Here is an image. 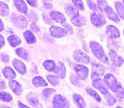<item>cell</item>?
Returning <instances> with one entry per match:
<instances>
[{"mask_svg":"<svg viewBox=\"0 0 124 108\" xmlns=\"http://www.w3.org/2000/svg\"><path fill=\"white\" fill-rule=\"evenodd\" d=\"M90 46L93 53L98 59L105 64H108V59L105 54L104 49L99 43L92 41L90 43Z\"/></svg>","mask_w":124,"mask_h":108,"instance_id":"6da1fadb","label":"cell"},{"mask_svg":"<svg viewBox=\"0 0 124 108\" xmlns=\"http://www.w3.org/2000/svg\"><path fill=\"white\" fill-rule=\"evenodd\" d=\"M92 77L93 79H96L99 78L101 76H103L105 73V68L104 65L102 64H99L93 62L92 63Z\"/></svg>","mask_w":124,"mask_h":108,"instance_id":"7a4b0ae2","label":"cell"},{"mask_svg":"<svg viewBox=\"0 0 124 108\" xmlns=\"http://www.w3.org/2000/svg\"><path fill=\"white\" fill-rule=\"evenodd\" d=\"M104 79H105V83H107L108 86L111 89V90L114 93H116L120 85V83L117 82L116 77L111 74H107L104 77Z\"/></svg>","mask_w":124,"mask_h":108,"instance_id":"3957f363","label":"cell"},{"mask_svg":"<svg viewBox=\"0 0 124 108\" xmlns=\"http://www.w3.org/2000/svg\"><path fill=\"white\" fill-rule=\"evenodd\" d=\"M11 18L13 22L17 27L24 29L27 26V21L26 19L23 16L19 15L16 13H13L11 16Z\"/></svg>","mask_w":124,"mask_h":108,"instance_id":"277c9868","label":"cell"},{"mask_svg":"<svg viewBox=\"0 0 124 108\" xmlns=\"http://www.w3.org/2000/svg\"><path fill=\"white\" fill-rule=\"evenodd\" d=\"M93 86L94 88L99 90L103 94H107L108 93V89L107 88V85L105 81L101 79H96L93 82Z\"/></svg>","mask_w":124,"mask_h":108,"instance_id":"5b68a950","label":"cell"},{"mask_svg":"<svg viewBox=\"0 0 124 108\" xmlns=\"http://www.w3.org/2000/svg\"><path fill=\"white\" fill-rule=\"evenodd\" d=\"M53 106L54 108H69V103L67 100L59 94L54 95L53 100Z\"/></svg>","mask_w":124,"mask_h":108,"instance_id":"8992f818","label":"cell"},{"mask_svg":"<svg viewBox=\"0 0 124 108\" xmlns=\"http://www.w3.org/2000/svg\"><path fill=\"white\" fill-rule=\"evenodd\" d=\"M73 57L76 61L82 64H88L90 63V58L88 56L79 50L75 51Z\"/></svg>","mask_w":124,"mask_h":108,"instance_id":"52a82bcc","label":"cell"},{"mask_svg":"<svg viewBox=\"0 0 124 108\" xmlns=\"http://www.w3.org/2000/svg\"><path fill=\"white\" fill-rule=\"evenodd\" d=\"M90 18L92 24L96 27H102L106 23L104 17L99 13H93L91 15Z\"/></svg>","mask_w":124,"mask_h":108,"instance_id":"ba28073f","label":"cell"},{"mask_svg":"<svg viewBox=\"0 0 124 108\" xmlns=\"http://www.w3.org/2000/svg\"><path fill=\"white\" fill-rule=\"evenodd\" d=\"M50 32L51 35L55 38L63 37L66 36L67 34V31L66 30L57 26H52L50 29Z\"/></svg>","mask_w":124,"mask_h":108,"instance_id":"9c48e42d","label":"cell"},{"mask_svg":"<svg viewBox=\"0 0 124 108\" xmlns=\"http://www.w3.org/2000/svg\"><path fill=\"white\" fill-rule=\"evenodd\" d=\"M75 70L78 77L81 79L85 80L87 78L89 71L87 67L82 65H77L75 66Z\"/></svg>","mask_w":124,"mask_h":108,"instance_id":"30bf717a","label":"cell"},{"mask_svg":"<svg viewBox=\"0 0 124 108\" xmlns=\"http://www.w3.org/2000/svg\"><path fill=\"white\" fill-rule=\"evenodd\" d=\"M106 33L110 38H118L120 36V31L115 26L112 25H108L106 29Z\"/></svg>","mask_w":124,"mask_h":108,"instance_id":"8fae6325","label":"cell"},{"mask_svg":"<svg viewBox=\"0 0 124 108\" xmlns=\"http://www.w3.org/2000/svg\"><path fill=\"white\" fill-rule=\"evenodd\" d=\"M109 56H110V58L112 62L116 66H121L124 64V60L122 59V58L119 56L115 51L110 50L109 51Z\"/></svg>","mask_w":124,"mask_h":108,"instance_id":"7c38bea8","label":"cell"},{"mask_svg":"<svg viewBox=\"0 0 124 108\" xmlns=\"http://www.w3.org/2000/svg\"><path fill=\"white\" fill-rule=\"evenodd\" d=\"M44 67L46 70L49 72H54L55 73H58L59 72V68L56 66L54 61L50 60H46L43 64Z\"/></svg>","mask_w":124,"mask_h":108,"instance_id":"4fadbf2b","label":"cell"},{"mask_svg":"<svg viewBox=\"0 0 124 108\" xmlns=\"http://www.w3.org/2000/svg\"><path fill=\"white\" fill-rule=\"evenodd\" d=\"M13 65L15 68L17 70L18 72L21 74H25L26 73V68L24 63L20 60L15 59L13 60Z\"/></svg>","mask_w":124,"mask_h":108,"instance_id":"5bb4252c","label":"cell"},{"mask_svg":"<svg viewBox=\"0 0 124 108\" xmlns=\"http://www.w3.org/2000/svg\"><path fill=\"white\" fill-rule=\"evenodd\" d=\"M10 89L14 92L15 94L17 95H20L23 92V88L15 80H11L8 83Z\"/></svg>","mask_w":124,"mask_h":108,"instance_id":"9a60e30c","label":"cell"},{"mask_svg":"<svg viewBox=\"0 0 124 108\" xmlns=\"http://www.w3.org/2000/svg\"><path fill=\"white\" fill-rule=\"evenodd\" d=\"M104 12L106 13V14L107 15V16L108 17V18L116 22H119L120 20L118 16L115 13V12L113 10V9L111 7L107 6L105 8V9L104 10Z\"/></svg>","mask_w":124,"mask_h":108,"instance_id":"2e32d148","label":"cell"},{"mask_svg":"<svg viewBox=\"0 0 124 108\" xmlns=\"http://www.w3.org/2000/svg\"><path fill=\"white\" fill-rule=\"evenodd\" d=\"M50 16L53 21L58 23H64L65 22V17L64 15L60 12L57 11H52L50 12Z\"/></svg>","mask_w":124,"mask_h":108,"instance_id":"e0dca14e","label":"cell"},{"mask_svg":"<svg viewBox=\"0 0 124 108\" xmlns=\"http://www.w3.org/2000/svg\"><path fill=\"white\" fill-rule=\"evenodd\" d=\"M71 22L76 26L82 27L85 24V18L84 16H81L79 14H77L72 17Z\"/></svg>","mask_w":124,"mask_h":108,"instance_id":"ac0fdd59","label":"cell"},{"mask_svg":"<svg viewBox=\"0 0 124 108\" xmlns=\"http://www.w3.org/2000/svg\"><path fill=\"white\" fill-rule=\"evenodd\" d=\"M14 3L17 9L21 13H26L27 12V6L23 0H14Z\"/></svg>","mask_w":124,"mask_h":108,"instance_id":"d6986e66","label":"cell"},{"mask_svg":"<svg viewBox=\"0 0 124 108\" xmlns=\"http://www.w3.org/2000/svg\"><path fill=\"white\" fill-rule=\"evenodd\" d=\"M2 73L4 76L7 79H13L16 77V73L9 66H6L2 70Z\"/></svg>","mask_w":124,"mask_h":108,"instance_id":"ffe728a7","label":"cell"},{"mask_svg":"<svg viewBox=\"0 0 124 108\" xmlns=\"http://www.w3.org/2000/svg\"><path fill=\"white\" fill-rule=\"evenodd\" d=\"M65 12L69 16H74L75 15L79 14V12L73 5L69 4L65 6Z\"/></svg>","mask_w":124,"mask_h":108,"instance_id":"44dd1931","label":"cell"},{"mask_svg":"<svg viewBox=\"0 0 124 108\" xmlns=\"http://www.w3.org/2000/svg\"><path fill=\"white\" fill-rule=\"evenodd\" d=\"M8 43L12 47H16L19 45L21 42L20 38L16 35H12L7 38Z\"/></svg>","mask_w":124,"mask_h":108,"instance_id":"7402d4cb","label":"cell"},{"mask_svg":"<svg viewBox=\"0 0 124 108\" xmlns=\"http://www.w3.org/2000/svg\"><path fill=\"white\" fill-rule=\"evenodd\" d=\"M32 83L33 85L36 87L46 86H47V83L40 76L35 77L32 80Z\"/></svg>","mask_w":124,"mask_h":108,"instance_id":"603a6c76","label":"cell"},{"mask_svg":"<svg viewBox=\"0 0 124 108\" xmlns=\"http://www.w3.org/2000/svg\"><path fill=\"white\" fill-rule=\"evenodd\" d=\"M73 100L79 108H85L86 103L83 98L79 94H75L73 95Z\"/></svg>","mask_w":124,"mask_h":108,"instance_id":"cb8c5ba5","label":"cell"},{"mask_svg":"<svg viewBox=\"0 0 124 108\" xmlns=\"http://www.w3.org/2000/svg\"><path fill=\"white\" fill-rule=\"evenodd\" d=\"M23 35H24V37L25 38V39L26 40L27 42L28 43H29V44L34 43L36 42V37H35V36L33 35V33L30 31L27 30L26 31H25Z\"/></svg>","mask_w":124,"mask_h":108,"instance_id":"d4e9b609","label":"cell"},{"mask_svg":"<svg viewBox=\"0 0 124 108\" xmlns=\"http://www.w3.org/2000/svg\"><path fill=\"white\" fill-rule=\"evenodd\" d=\"M115 7L117 13L122 19H124V6L121 2H116L115 3Z\"/></svg>","mask_w":124,"mask_h":108,"instance_id":"484cf974","label":"cell"},{"mask_svg":"<svg viewBox=\"0 0 124 108\" xmlns=\"http://www.w3.org/2000/svg\"><path fill=\"white\" fill-rule=\"evenodd\" d=\"M9 13L8 7L6 3L0 1V15L2 16H6Z\"/></svg>","mask_w":124,"mask_h":108,"instance_id":"4316f807","label":"cell"},{"mask_svg":"<svg viewBox=\"0 0 124 108\" xmlns=\"http://www.w3.org/2000/svg\"><path fill=\"white\" fill-rule=\"evenodd\" d=\"M16 53L17 55L21 58L23 59L27 60L29 57V54H28L27 51L25 50L23 48H18L16 50Z\"/></svg>","mask_w":124,"mask_h":108,"instance_id":"83f0119b","label":"cell"},{"mask_svg":"<svg viewBox=\"0 0 124 108\" xmlns=\"http://www.w3.org/2000/svg\"><path fill=\"white\" fill-rule=\"evenodd\" d=\"M27 99L29 101V102L33 106H36L39 103L38 97H36V95H35L33 93H30V94H28L27 97Z\"/></svg>","mask_w":124,"mask_h":108,"instance_id":"f1b7e54d","label":"cell"},{"mask_svg":"<svg viewBox=\"0 0 124 108\" xmlns=\"http://www.w3.org/2000/svg\"><path fill=\"white\" fill-rule=\"evenodd\" d=\"M0 100L6 102H9L12 101V97L6 92H1L0 93Z\"/></svg>","mask_w":124,"mask_h":108,"instance_id":"f546056e","label":"cell"},{"mask_svg":"<svg viewBox=\"0 0 124 108\" xmlns=\"http://www.w3.org/2000/svg\"><path fill=\"white\" fill-rule=\"evenodd\" d=\"M47 79L48 82L53 86H57L59 84V80L56 76H52V75H48L47 76Z\"/></svg>","mask_w":124,"mask_h":108,"instance_id":"4dcf8cb0","label":"cell"},{"mask_svg":"<svg viewBox=\"0 0 124 108\" xmlns=\"http://www.w3.org/2000/svg\"><path fill=\"white\" fill-rule=\"evenodd\" d=\"M86 91H87V93H88L89 95H90L92 97H93L94 99H96L98 101L100 102V101H101V98L100 97V96L98 95V93H96V92L94 91H93V89H90V88H87V89H86Z\"/></svg>","mask_w":124,"mask_h":108,"instance_id":"1f68e13d","label":"cell"},{"mask_svg":"<svg viewBox=\"0 0 124 108\" xmlns=\"http://www.w3.org/2000/svg\"><path fill=\"white\" fill-rule=\"evenodd\" d=\"M97 2H98V7H99V9L102 11V12H104V10L108 6V4L107 2V1L105 0H97Z\"/></svg>","mask_w":124,"mask_h":108,"instance_id":"d6a6232c","label":"cell"},{"mask_svg":"<svg viewBox=\"0 0 124 108\" xmlns=\"http://www.w3.org/2000/svg\"><path fill=\"white\" fill-rule=\"evenodd\" d=\"M70 79L71 83H72L74 85L77 86H79V87L81 86V82H80L79 79L78 77H76V76H75V75L73 74L71 75L70 77Z\"/></svg>","mask_w":124,"mask_h":108,"instance_id":"836d02e7","label":"cell"},{"mask_svg":"<svg viewBox=\"0 0 124 108\" xmlns=\"http://www.w3.org/2000/svg\"><path fill=\"white\" fill-rule=\"evenodd\" d=\"M115 93L116 94V96L119 99H124V89L121 84L119 85L117 91Z\"/></svg>","mask_w":124,"mask_h":108,"instance_id":"e575fe53","label":"cell"},{"mask_svg":"<svg viewBox=\"0 0 124 108\" xmlns=\"http://www.w3.org/2000/svg\"><path fill=\"white\" fill-rule=\"evenodd\" d=\"M59 65H60L61 67V73L59 74V77L61 79H64L65 77V74H66V70H65V65H64L63 63H62L61 62H59Z\"/></svg>","mask_w":124,"mask_h":108,"instance_id":"d590c367","label":"cell"},{"mask_svg":"<svg viewBox=\"0 0 124 108\" xmlns=\"http://www.w3.org/2000/svg\"><path fill=\"white\" fill-rule=\"evenodd\" d=\"M72 1L75 6H76L79 9L81 10H84V6L83 2L81 0H72Z\"/></svg>","mask_w":124,"mask_h":108,"instance_id":"8d00e7d4","label":"cell"},{"mask_svg":"<svg viewBox=\"0 0 124 108\" xmlns=\"http://www.w3.org/2000/svg\"><path fill=\"white\" fill-rule=\"evenodd\" d=\"M107 100L108 104L110 106H112V105H113L116 102V99L112 95H111V94H109L107 97Z\"/></svg>","mask_w":124,"mask_h":108,"instance_id":"74e56055","label":"cell"},{"mask_svg":"<svg viewBox=\"0 0 124 108\" xmlns=\"http://www.w3.org/2000/svg\"><path fill=\"white\" fill-rule=\"evenodd\" d=\"M54 92H55L54 89H51V88H47L42 91V94L46 97H48L50 96L52 93H54Z\"/></svg>","mask_w":124,"mask_h":108,"instance_id":"f35d334b","label":"cell"},{"mask_svg":"<svg viewBox=\"0 0 124 108\" xmlns=\"http://www.w3.org/2000/svg\"><path fill=\"white\" fill-rule=\"evenodd\" d=\"M28 16L31 20L33 21L34 22H37L38 20V16L37 14L33 11H30Z\"/></svg>","mask_w":124,"mask_h":108,"instance_id":"ab89813d","label":"cell"},{"mask_svg":"<svg viewBox=\"0 0 124 108\" xmlns=\"http://www.w3.org/2000/svg\"><path fill=\"white\" fill-rule=\"evenodd\" d=\"M87 4L88 6H89L90 8L92 9L93 11H96L97 10V7L96 6L95 4L92 1V0H87Z\"/></svg>","mask_w":124,"mask_h":108,"instance_id":"60d3db41","label":"cell"},{"mask_svg":"<svg viewBox=\"0 0 124 108\" xmlns=\"http://www.w3.org/2000/svg\"><path fill=\"white\" fill-rule=\"evenodd\" d=\"M1 59L2 62L6 63L8 62V60H9V59H8V56L7 55V54H5V53H2V54H1Z\"/></svg>","mask_w":124,"mask_h":108,"instance_id":"b9f144b4","label":"cell"},{"mask_svg":"<svg viewBox=\"0 0 124 108\" xmlns=\"http://www.w3.org/2000/svg\"><path fill=\"white\" fill-rule=\"evenodd\" d=\"M26 1L31 7H36L38 4L37 0H26Z\"/></svg>","mask_w":124,"mask_h":108,"instance_id":"7bdbcfd3","label":"cell"},{"mask_svg":"<svg viewBox=\"0 0 124 108\" xmlns=\"http://www.w3.org/2000/svg\"><path fill=\"white\" fill-rule=\"evenodd\" d=\"M30 28H31V29L33 30V31H35V32H38V31H39V28L36 24H34V23H33V24H31V25H30Z\"/></svg>","mask_w":124,"mask_h":108,"instance_id":"ee69618b","label":"cell"},{"mask_svg":"<svg viewBox=\"0 0 124 108\" xmlns=\"http://www.w3.org/2000/svg\"><path fill=\"white\" fill-rule=\"evenodd\" d=\"M64 27L66 28L67 29L68 31L69 32V33L70 34H72L73 33V28L70 25H69V24H66L65 25H64Z\"/></svg>","mask_w":124,"mask_h":108,"instance_id":"f6af8a7d","label":"cell"},{"mask_svg":"<svg viewBox=\"0 0 124 108\" xmlns=\"http://www.w3.org/2000/svg\"><path fill=\"white\" fill-rule=\"evenodd\" d=\"M4 38L3 37V36L1 35H0V49L2 48V46L4 45Z\"/></svg>","mask_w":124,"mask_h":108,"instance_id":"bcb514c9","label":"cell"},{"mask_svg":"<svg viewBox=\"0 0 124 108\" xmlns=\"http://www.w3.org/2000/svg\"><path fill=\"white\" fill-rule=\"evenodd\" d=\"M6 88V83H5L4 81H1L0 82V90H2V89Z\"/></svg>","mask_w":124,"mask_h":108,"instance_id":"7dc6e473","label":"cell"},{"mask_svg":"<svg viewBox=\"0 0 124 108\" xmlns=\"http://www.w3.org/2000/svg\"><path fill=\"white\" fill-rule=\"evenodd\" d=\"M18 106H19V108H29V107H28V106H25V105H23V104L20 101H18Z\"/></svg>","mask_w":124,"mask_h":108,"instance_id":"c3c4849f","label":"cell"},{"mask_svg":"<svg viewBox=\"0 0 124 108\" xmlns=\"http://www.w3.org/2000/svg\"><path fill=\"white\" fill-rule=\"evenodd\" d=\"M44 7L46 8H47V9H50V8H52V6L50 4H47L45 3L44 4Z\"/></svg>","mask_w":124,"mask_h":108,"instance_id":"681fc988","label":"cell"},{"mask_svg":"<svg viewBox=\"0 0 124 108\" xmlns=\"http://www.w3.org/2000/svg\"><path fill=\"white\" fill-rule=\"evenodd\" d=\"M4 29V25H3V23H2V21L0 19V32L2 31Z\"/></svg>","mask_w":124,"mask_h":108,"instance_id":"f907efd6","label":"cell"},{"mask_svg":"<svg viewBox=\"0 0 124 108\" xmlns=\"http://www.w3.org/2000/svg\"><path fill=\"white\" fill-rule=\"evenodd\" d=\"M44 18H45V20H46V22L49 23V24H52V23H51V22H50V19H49V18H48V16L46 17V16H44Z\"/></svg>","mask_w":124,"mask_h":108,"instance_id":"816d5d0a","label":"cell"},{"mask_svg":"<svg viewBox=\"0 0 124 108\" xmlns=\"http://www.w3.org/2000/svg\"><path fill=\"white\" fill-rule=\"evenodd\" d=\"M122 1H123V2H124V0H122Z\"/></svg>","mask_w":124,"mask_h":108,"instance_id":"f5cc1de1","label":"cell"},{"mask_svg":"<svg viewBox=\"0 0 124 108\" xmlns=\"http://www.w3.org/2000/svg\"></svg>","mask_w":124,"mask_h":108,"instance_id":"db71d44e","label":"cell"}]
</instances>
